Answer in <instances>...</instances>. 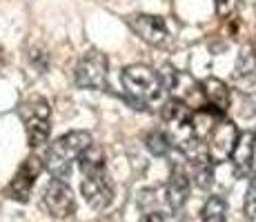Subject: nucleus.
<instances>
[{
    "mask_svg": "<svg viewBox=\"0 0 256 222\" xmlns=\"http://www.w3.org/2000/svg\"><path fill=\"white\" fill-rule=\"evenodd\" d=\"M18 113H20L24 131H27L29 147H34V149L42 147L49 140V133H52V109H49V102L42 96H34L22 102Z\"/></svg>",
    "mask_w": 256,
    "mask_h": 222,
    "instance_id": "7ed1b4c3",
    "label": "nucleus"
},
{
    "mask_svg": "<svg viewBox=\"0 0 256 222\" xmlns=\"http://www.w3.org/2000/svg\"><path fill=\"white\" fill-rule=\"evenodd\" d=\"M200 93L205 96V100H208V105L216 107V109L220 111H228L230 109V87L225 85L223 80H218V78H208V80L200 82Z\"/></svg>",
    "mask_w": 256,
    "mask_h": 222,
    "instance_id": "ddd939ff",
    "label": "nucleus"
},
{
    "mask_svg": "<svg viewBox=\"0 0 256 222\" xmlns=\"http://www.w3.org/2000/svg\"><path fill=\"white\" fill-rule=\"evenodd\" d=\"M145 147L150 149V154H152V156L163 158V156L170 154V149L174 147V142H172V138L167 136L165 131H160V129H152V131L145 136Z\"/></svg>",
    "mask_w": 256,
    "mask_h": 222,
    "instance_id": "2eb2a0df",
    "label": "nucleus"
},
{
    "mask_svg": "<svg viewBox=\"0 0 256 222\" xmlns=\"http://www.w3.org/2000/svg\"><path fill=\"white\" fill-rule=\"evenodd\" d=\"M4 62H7V60H4V56H2V53H0V71H2V67H4Z\"/></svg>",
    "mask_w": 256,
    "mask_h": 222,
    "instance_id": "4be33fe9",
    "label": "nucleus"
},
{
    "mask_svg": "<svg viewBox=\"0 0 256 222\" xmlns=\"http://www.w3.org/2000/svg\"><path fill=\"white\" fill-rule=\"evenodd\" d=\"M174 216L176 214H165V211H150L140 218V222H174Z\"/></svg>",
    "mask_w": 256,
    "mask_h": 222,
    "instance_id": "6ab92c4d",
    "label": "nucleus"
},
{
    "mask_svg": "<svg viewBox=\"0 0 256 222\" xmlns=\"http://www.w3.org/2000/svg\"><path fill=\"white\" fill-rule=\"evenodd\" d=\"M45 169V165H42V160L38 156H29L27 160L22 162L20 167H18L16 176L12 178V182L7 185V189H4V196L16 202H27L29 196H32V189L34 185H36L38 176H40V171Z\"/></svg>",
    "mask_w": 256,
    "mask_h": 222,
    "instance_id": "423d86ee",
    "label": "nucleus"
},
{
    "mask_svg": "<svg viewBox=\"0 0 256 222\" xmlns=\"http://www.w3.org/2000/svg\"><path fill=\"white\" fill-rule=\"evenodd\" d=\"M29 62H32V65L36 67L40 73L49 67V58H47V53H45V51H38V49H34V51L29 53Z\"/></svg>",
    "mask_w": 256,
    "mask_h": 222,
    "instance_id": "a211bd4d",
    "label": "nucleus"
},
{
    "mask_svg": "<svg viewBox=\"0 0 256 222\" xmlns=\"http://www.w3.org/2000/svg\"><path fill=\"white\" fill-rule=\"evenodd\" d=\"M187 196H190V176H187L185 167L176 162L172 167L170 180L165 187V202L172 211H180L187 202Z\"/></svg>",
    "mask_w": 256,
    "mask_h": 222,
    "instance_id": "9d476101",
    "label": "nucleus"
},
{
    "mask_svg": "<svg viewBox=\"0 0 256 222\" xmlns=\"http://www.w3.org/2000/svg\"><path fill=\"white\" fill-rule=\"evenodd\" d=\"M42 207L54 218H70L76 211V198H74L70 185L65 180L52 178V182L42 191Z\"/></svg>",
    "mask_w": 256,
    "mask_h": 222,
    "instance_id": "6e6552de",
    "label": "nucleus"
},
{
    "mask_svg": "<svg viewBox=\"0 0 256 222\" xmlns=\"http://www.w3.org/2000/svg\"><path fill=\"white\" fill-rule=\"evenodd\" d=\"M228 218V200L223 196H210L200 209V222H225Z\"/></svg>",
    "mask_w": 256,
    "mask_h": 222,
    "instance_id": "4468645a",
    "label": "nucleus"
},
{
    "mask_svg": "<svg viewBox=\"0 0 256 222\" xmlns=\"http://www.w3.org/2000/svg\"><path fill=\"white\" fill-rule=\"evenodd\" d=\"M82 174V182H80V194L85 202L92 207V209L100 211L107 209L114 200V182H112V176L107 171V167H94V169L80 171Z\"/></svg>",
    "mask_w": 256,
    "mask_h": 222,
    "instance_id": "20e7f679",
    "label": "nucleus"
},
{
    "mask_svg": "<svg viewBox=\"0 0 256 222\" xmlns=\"http://www.w3.org/2000/svg\"><path fill=\"white\" fill-rule=\"evenodd\" d=\"M236 136H238V131H236L234 122L228 120V118L223 116V118H220V120L210 129V133L205 136V142H203L212 160H214V162H220V160H225V158L232 154L234 142H236Z\"/></svg>",
    "mask_w": 256,
    "mask_h": 222,
    "instance_id": "0eeeda50",
    "label": "nucleus"
},
{
    "mask_svg": "<svg viewBox=\"0 0 256 222\" xmlns=\"http://www.w3.org/2000/svg\"><path fill=\"white\" fill-rule=\"evenodd\" d=\"M243 211L248 216V220H254L256 216V171L250 178V187H248V194H245V202H243Z\"/></svg>",
    "mask_w": 256,
    "mask_h": 222,
    "instance_id": "dca6fc26",
    "label": "nucleus"
},
{
    "mask_svg": "<svg viewBox=\"0 0 256 222\" xmlns=\"http://www.w3.org/2000/svg\"><path fill=\"white\" fill-rule=\"evenodd\" d=\"M234 9H236V0H216V13H218L220 18L230 16Z\"/></svg>",
    "mask_w": 256,
    "mask_h": 222,
    "instance_id": "aec40b11",
    "label": "nucleus"
},
{
    "mask_svg": "<svg viewBox=\"0 0 256 222\" xmlns=\"http://www.w3.org/2000/svg\"><path fill=\"white\" fill-rule=\"evenodd\" d=\"M158 82H160V89H165V91H174V89L178 87V71H176L174 67L165 65L158 71Z\"/></svg>",
    "mask_w": 256,
    "mask_h": 222,
    "instance_id": "f3484780",
    "label": "nucleus"
},
{
    "mask_svg": "<svg viewBox=\"0 0 256 222\" xmlns=\"http://www.w3.org/2000/svg\"><path fill=\"white\" fill-rule=\"evenodd\" d=\"M92 145L90 131H70L65 136H60L56 142H52L45 156V169L52 174L56 180H67L72 174L74 162L78 160V156Z\"/></svg>",
    "mask_w": 256,
    "mask_h": 222,
    "instance_id": "f257e3e1",
    "label": "nucleus"
},
{
    "mask_svg": "<svg viewBox=\"0 0 256 222\" xmlns=\"http://www.w3.org/2000/svg\"><path fill=\"white\" fill-rule=\"evenodd\" d=\"M74 82L80 89H105L107 87V56L96 49L87 51L74 69Z\"/></svg>",
    "mask_w": 256,
    "mask_h": 222,
    "instance_id": "39448f33",
    "label": "nucleus"
},
{
    "mask_svg": "<svg viewBox=\"0 0 256 222\" xmlns=\"http://www.w3.org/2000/svg\"><path fill=\"white\" fill-rule=\"evenodd\" d=\"M122 87H125L127 100L134 105V109H145L147 102L156 100L160 96L158 73L145 65H132L122 71Z\"/></svg>",
    "mask_w": 256,
    "mask_h": 222,
    "instance_id": "f03ea898",
    "label": "nucleus"
},
{
    "mask_svg": "<svg viewBox=\"0 0 256 222\" xmlns=\"http://www.w3.org/2000/svg\"><path fill=\"white\" fill-rule=\"evenodd\" d=\"M163 120L174 127V131H187L192 136V111L178 98H172L163 105Z\"/></svg>",
    "mask_w": 256,
    "mask_h": 222,
    "instance_id": "f8f14e48",
    "label": "nucleus"
},
{
    "mask_svg": "<svg viewBox=\"0 0 256 222\" xmlns=\"http://www.w3.org/2000/svg\"><path fill=\"white\" fill-rule=\"evenodd\" d=\"M254 149H256V133L254 131H243L236 136L234 149H232V165L234 174L238 178H245L252 171V160H254Z\"/></svg>",
    "mask_w": 256,
    "mask_h": 222,
    "instance_id": "9b49d317",
    "label": "nucleus"
},
{
    "mask_svg": "<svg viewBox=\"0 0 256 222\" xmlns=\"http://www.w3.org/2000/svg\"><path fill=\"white\" fill-rule=\"evenodd\" d=\"M248 53H250V58H252V65H254V69H256V40L252 42V47L248 49Z\"/></svg>",
    "mask_w": 256,
    "mask_h": 222,
    "instance_id": "412c9836",
    "label": "nucleus"
},
{
    "mask_svg": "<svg viewBox=\"0 0 256 222\" xmlns=\"http://www.w3.org/2000/svg\"><path fill=\"white\" fill-rule=\"evenodd\" d=\"M130 27L140 40H145L147 44H163L167 40V24L160 16H150V13H136L132 16L130 20Z\"/></svg>",
    "mask_w": 256,
    "mask_h": 222,
    "instance_id": "1a4fd4ad",
    "label": "nucleus"
}]
</instances>
